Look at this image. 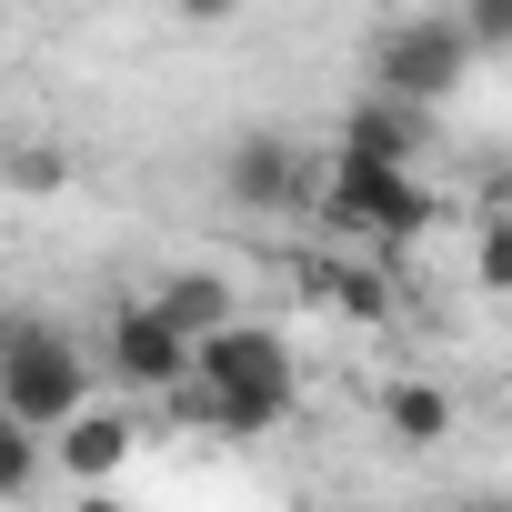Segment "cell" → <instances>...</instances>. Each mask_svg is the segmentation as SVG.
I'll return each instance as SVG.
<instances>
[{
  "label": "cell",
  "mask_w": 512,
  "mask_h": 512,
  "mask_svg": "<svg viewBox=\"0 0 512 512\" xmlns=\"http://www.w3.org/2000/svg\"><path fill=\"white\" fill-rule=\"evenodd\" d=\"M181 412L221 442H251V432H272L292 422V342L272 322H231L191 352V382H181Z\"/></svg>",
  "instance_id": "6da1fadb"
},
{
  "label": "cell",
  "mask_w": 512,
  "mask_h": 512,
  "mask_svg": "<svg viewBox=\"0 0 512 512\" xmlns=\"http://www.w3.org/2000/svg\"><path fill=\"white\" fill-rule=\"evenodd\" d=\"M0 412L31 422L41 442H51V432H71V422L91 412V362H81V342H71V332H51V322H21L11 362H0Z\"/></svg>",
  "instance_id": "7a4b0ae2"
},
{
  "label": "cell",
  "mask_w": 512,
  "mask_h": 512,
  "mask_svg": "<svg viewBox=\"0 0 512 512\" xmlns=\"http://www.w3.org/2000/svg\"><path fill=\"white\" fill-rule=\"evenodd\" d=\"M462 71H472V41H462V21H452V11L392 21V31L372 41V91H392V101H412V111H432Z\"/></svg>",
  "instance_id": "3957f363"
},
{
  "label": "cell",
  "mask_w": 512,
  "mask_h": 512,
  "mask_svg": "<svg viewBox=\"0 0 512 512\" xmlns=\"http://www.w3.org/2000/svg\"><path fill=\"white\" fill-rule=\"evenodd\" d=\"M322 221L352 231V241H402V231L432 221V191H422L412 171H392V161H332V181H322Z\"/></svg>",
  "instance_id": "277c9868"
},
{
  "label": "cell",
  "mask_w": 512,
  "mask_h": 512,
  "mask_svg": "<svg viewBox=\"0 0 512 512\" xmlns=\"http://www.w3.org/2000/svg\"><path fill=\"white\" fill-rule=\"evenodd\" d=\"M221 191H231L241 211H292V201H302V151H292V131L251 121V131L221 151Z\"/></svg>",
  "instance_id": "5b68a950"
},
{
  "label": "cell",
  "mask_w": 512,
  "mask_h": 512,
  "mask_svg": "<svg viewBox=\"0 0 512 512\" xmlns=\"http://www.w3.org/2000/svg\"><path fill=\"white\" fill-rule=\"evenodd\" d=\"M111 372H121L131 392H181V382H191V342H181L151 302H121V322H111Z\"/></svg>",
  "instance_id": "8992f818"
},
{
  "label": "cell",
  "mask_w": 512,
  "mask_h": 512,
  "mask_svg": "<svg viewBox=\"0 0 512 512\" xmlns=\"http://www.w3.org/2000/svg\"><path fill=\"white\" fill-rule=\"evenodd\" d=\"M422 131H432V111H412V101H392V91H362V101L342 111V161H392V171H412Z\"/></svg>",
  "instance_id": "52a82bcc"
},
{
  "label": "cell",
  "mask_w": 512,
  "mask_h": 512,
  "mask_svg": "<svg viewBox=\"0 0 512 512\" xmlns=\"http://www.w3.org/2000/svg\"><path fill=\"white\" fill-rule=\"evenodd\" d=\"M51 462H61L71 482L111 492V482H121V462H131V412H81L71 432H51Z\"/></svg>",
  "instance_id": "ba28073f"
},
{
  "label": "cell",
  "mask_w": 512,
  "mask_h": 512,
  "mask_svg": "<svg viewBox=\"0 0 512 512\" xmlns=\"http://www.w3.org/2000/svg\"><path fill=\"white\" fill-rule=\"evenodd\" d=\"M151 312H161V322H171V332H181L191 352H201L211 332H231V322H241V312H231V282H221V272H171V282L151 292Z\"/></svg>",
  "instance_id": "9c48e42d"
},
{
  "label": "cell",
  "mask_w": 512,
  "mask_h": 512,
  "mask_svg": "<svg viewBox=\"0 0 512 512\" xmlns=\"http://www.w3.org/2000/svg\"><path fill=\"white\" fill-rule=\"evenodd\" d=\"M382 422H392V442L432 452V442H452V392L422 382V372H402V382H382Z\"/></svg>",
  "instance_id": "30bf717a"
},
{
  "label": "cell",
  "mask_w": 512,
  "mask_h": 512,
  "mask_svg": "<svg viewBox=\"0 0 512 512\" xmlns=\"http://www.w3.org/2000/svg\"><path fill=\"white\" fill-rule=\"evenodd\" d=\"M312 292H322L342 322H382V272H362V262H322Z\"/></svg>",
  "instance_id": "8fae6325"
},
{
  "label": "cell",
  "mask_w": 512,
  "mask_h": 512,
  "mask_svg": "<svg viewBox=\"0 0 512 512\" xmlns=\"http://www.w3.org/2000/svg\"><path fill=\"white\" fill-rule=\"evenodd\" d=\"M0 181H11V191H61L71 181V151L61 141H0Z\"/></svg>",
  "instance_id": "7c38bea8"
},
{
  "label": "cell",
  "mask_w": 512,
  "mask_h": 512,
  "mask_svg": "<svg viewBox=\"0 0 512 512\" xmlns=\"http://www.w3.org/2000/svg\"><path fill=\"white\" fill-rule=\"evenodd\" d=\"M41 462H51V442H41L31 422H11V412H0V502H21V492L41 482Z\"/></svg>",
  "instance_id": "4fadbf2b"
},
{
  "label": "cell",
  "mask_w": 512,
  "mask_h": 512,
  "mask_svg": "<svg viewBox=\"0 0 512 512\" xmlns=\"http://www.w3.org/2000/svg\"><path fill=\"white\" fill-rule=\"evenodd\" d=\"M452 21H462V41H472V61H482V51H512V0H462Z\"/></svg>",
  "instance_id": "5bb4252c"
},
{
  "label": "cell",
  "mask_w": 512,
  "mask_h": 512,
  "mask_svg": "<svg viewBox=\"0 0 512 512\" xmlns=\"http://www.w3.org/2000/svg\"><path fill=\"white\" fill-rule=\"evenodd\" d=\"M482 282L512 292V231H482Z\"/></svg>",
  "instance_id": "9a60e30c"
},
{
  "label": "cell",
  "mask_w": 512,
  "mask_h": 512,
  "mask_svg": "<svg viewBox=\"0 0 512 512\" xmlns=\"http://www.w3.org/2000/svg\"><path fill=\"white\" fill-rule=\"evenodd\" d=\"M171 11H181V21H191V31H221V21H231V11H241V0H171Z\"/></svg>",
  "instance_id": "2e32d148"
},
{
  "label": "cell",
  "mask_w": 512,
  "mask_h": 512,
  "mask_svg": "<svg viewBox=\"0 0 512 512\" xmlns=\"http://www.w3.org/2000/svg\"><path fill=\"white\" fill-rule=\"evenodd\" d=\"M482 231H512V181L492 191V211H482Z\"/></svg>",
  "instance_id": "e0dca14e"
},
{
  "label": "cell",
  "mask_w": 512,
  "mask_h": 512,
  "mask_svg": "<svg viewBox=\"0 0 512 512\" xmlns=\"http://www.w3.org/2000/svg\"><path fill=\"white\" fill-rule=\"evenodd\" d=\"M81 512H131V502L121 492H81Z\"/></svg>",
  "instance_id": "ac0fdd59"
},
{
  "label": "cell",
  "mask_w": 512,
  "mask_h": 512,
  "mask_svg": "<svg viewBox=\"0 0 512 512\" xmlns=\"http://www.w3.org/2000/svg\"><path fill=\"white\" fill-rule=\"evenodd\" d=\"M11 342H21V322H11V302H0V362H11Z\"/></svg>",
  "instance_id": "d6986e66"
},
{
  "label": "cell",
  "mask_w": 512,
  "mask_h": 512,
  "mask_svg": "<svg viewBox=\"0 0 512 512\" xmlns=\"http://www.w3.org/2000/svg\"><path fill=\"white\" fill-rule=\"evenodd\" d=\"M482 512H512V502H482Z\"/></svg>",
  "instance_id": "ffe728a7"
}]
</instances>
